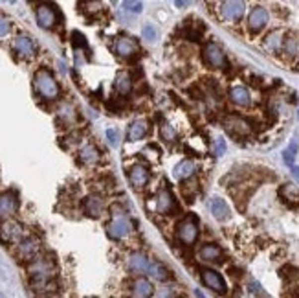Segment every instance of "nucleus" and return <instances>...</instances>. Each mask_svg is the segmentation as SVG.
Returning <instances> with one entry per match:
<instances>
[{
    "label": "nucleus",
    "instance_id": "25",
    "mask_svg": "<svg viewBox=\"0 0 299 298\" xmlns=\"http://www.w3.org/2000/svg\"><path fill=\"white\" fill-rule=\"evenodd\" d=\"M79 158H81V162H83V164L92 166L99 160V151H97L92 144H86V146L81 147V151H79Z\"/></svg>",
    "mask_w": 299,
    "mask_h": 298
},
{
    "label": "nucleus",
    "instance_id": "38",
    "mask_svg": "<svg viewBox=\"0 0 299 298\" xmlns=\"http://www.w3.org/2000/svg\"><path fill=\"white\" fill-rule=\"evenodd\" d=\"M59 116H61V118H65L66 122H72L74 118H75V114H74V109L70 107V105H65V107H61Z\"/></svg>",
    "mask_w": 299,
    "mask_h": 298
},
{
    "label": "nucleus",
    "instance_id": "36",
    "mask_svg": "<svg viewBox=\"0 0 299 298\" xmlns=\"http://www.w3.org/2000/svg\"><path fill=\"white\" fill-rule=\"evenodd\" d=\"M123 7H125L127 11L140 13L142 9H144V4H142V2H132V0H125V2H123Z\"/></svg>",
    "mask_w": 299,
    "mask_h": 298
},
{
    "label": "nucleus",
    "instance_id": "9",
    "mask_svg": "<svg viewBox=\"0 0 299 298\" xmlns=\"http://www.w3.org/2000/svg\"><path fill=\"white\" fill-rule=\"evenodd\" d=\"M37 252H39V241H37L35 237H26L17 247V254L18 258H22V260H30V262L35 260Z\"/></svg>",
    "mask_w": 299,
    "mask_h": 298
},
{
    "label": "nucleus",
    "instance_id": "13",
    "mask_svg": "<svg viewBox=\"0 0 299 298\" xmlns=\"http://www.w3.org/2000/svg\"><path fill=\"white\" fill-rule=\"evenodd\" d=\"M224 125H226L227 133L235 134V136L250 133V123L246 122L244 118H240V116H227Z\"/></svg>",
    "mask_w": 299,
    "mask_h": 298
},
{
    "label": "nucleus",
    "instance_id": "19",
    "mask_svg": "<svg viewBox=\"0 0 299 298\" xmlns=\"http://www.w3.org/2000/svg\"><path fill=\"white\" fill-rule=\"evenodd\" d=\"M210 210L215 215V219L226 221L229 217V206L226 204V201H222L221 197H213L210 201Z\"/></svg>",
    "mask_w": 299,
    "mask_h": 298
},
{
    "label": "nucleus",
    "instance_id": "23",
    "mask_svg": "<svg viewBox=\"0 0 299 298\" xmlns=\"http://www.w3.org/2000/svg\"><path fill=\"white\" fill-rule=\"evenodd\" d=\"M200 258H202L204 262H221V258H222L221 247L215 243L204 245L202 249H200Z\"/></svg>",
    "mask_w": 299,
    "mask_h": 298
},
{
    "label": "nucleus",
    "instance_id": "44",
    "mask_svg": "<svg viewBox=\"0 0 299 298\" xmlns=\"http://www.w3.org/2000/svg\"><path fill=\"white\" fill-rule=\"evenodd\" d=\"M0 298H4V297H2V295H0Z\"/></svg>",
    "mask_w": 299,
    "mask_h": 298
},
{
    "label": "nucleus",
    "instance_id": "21",
    "mask_svg": "<svg viewBox=\"0 0 299 298\" xmlns=\"http://www.w3.org/2000/svg\"><path fill=\"white\" fill-rule=\"evenodd\" d=\"M147 122L145 120H134L131 123V127H129V134H127V138L129 142H136V140H142L145 134H147Z\"/></svg>",
    "mask_w": 299,
    "mask_h": 298
},
{
    "label": "nucleus",
    "instance_id": "43",
    "mask_svg": "<svg viewBox=\"0 0 299 298\" xmlns=\"http://www.w3.org/2000/svg\"><path fill=\"white\" fill-rule=\"evenodd\" d=\"M176 6L184 7V6H187V2H182V0H180V2H176Z\"/></svg>",
    "mask_w": 299,
    "mask_h": 298
},
{
    "label": "nucleus",
    "instance_id": "22",
    "mask_svg": "<svg viewBox=\"0 0 299 298\" xmlns=\"http://www.w3.org/2000/svg\"><path fill=\"white\" fill-rule=\"evenodd\" d=\"M114 87H116L118 94H121V96H129V94H131V91H132V79H131V76H129L127 72H120L118 76H116Z\"/></svg>",
    "mask_w": 299,
    "mask_h": 298
},
{
    "label": "nucleus",
    "instance_id": "18",
    "mask_svg": "<svg viewBox=\"0 0 299 298\" xmlns=\"http://www.w3.org/2000/svg\"><path fill=\"white\" fill-rule=\"evenodd\" d=\"M152 293H154L152 284L149 280H145V278H138L132 284V295H134V298H150Z\"/></svg>",
    "mask_w": 299,
    "mask_h": 298
},
{
    "label": "nucleus",
    "instance_id": "27",
    "mask_svg": "<svg viewBox=\"0 0 299 298\" xmlns=\"http://www.w3.org/2000/svg\"><path fill=\"white\" fill-rule=\"evenodd\" d=\"M149 274L152 276V278H156V280H160V282H165V280L171 278L169 269L165 267V265H162V263H150Z\"/></svg>",
    "mask_w": 299,
    "mask_h": 298
},
{
    "label": "nucleus",
    "instance_id": "30",
    "mask_svg": "<svg viewBox=\"0 0 299 298\" xmlns=\"http://www.w3.org/2000/svg\"><path fill=\"white\" fill-rule=\"evenodd\" d=\"M160 136H162L165 142H169V144H171L173 140H176V131H174L173 125H169V123H163L162 127H160Z\"/></svg>",
    "mask_w": 299,
    "mask_h": 298
},
{
    "label": "nucleus",
    "instance_id": "20",
    "mask_svg": "<svg viewBox=\"0 0 299 298\" xmlns=\"http://www.w3.org/2000/svg\"><path fill=\"white\" fill-rule=\"evenodd\" d=\"M149 267H150V263L144 254H132L131 260H129V269H131L132 273L145 274V273H149Z\"/></svg>",
    "mask_w": 299,
    "mask_h": 298
},
{
    "label": "nucleus",
    "instance_id": "10",
    "mask_svg": "<svg viewBox=\"0 0 299 298\" xmlns=\"http://www.w3.org/2000/svg\"><path fill=\"white\" fill-rule=\"evenodd\" d=\"M244 2H239V0H227V2H222L221 11L224 15V18L227 20H239L242 15H244Z\"/></svg>",
    "mask_w": 299,
    "mask_h": 298
},
{
    "label": "nucleus",
    "instance_id": "11",
    "mask_svg": "<svg viewBox=\"0 0 299 298\" xmlns=\"http://www.w3.org/2000/svg\"><path fill=\"white\" fill-rule=\"evenodd\" d=\"M116 54L120 55V57H132V55L138 54V43L132 39V37H118V41H116Z\"/></svg>",
    "mask_w": 299,
    "mask_h": 298
},
{
    "label": "nucleus",
    "instance_id": "12",
    "mask_svg": "<svg viewBox=\"0 0 299 298\" xmlns=\"http://www.w3.org/2000/svg\"><path fill=\"white\" fill-rule=\"evenodd\" d=\"M149 177H150L149 170H147L145 166H142V164L132 166L131 171H129V181H131V184L136 190L144 188L145 184L149 183Z\"/></svg>",
    "mask_w": 299,
    "mask_h": 298
},
{
    "label": "nucleus",
    "instance_id": "24",
    "mask_svg": "<svg viewBox=\"0 0 299 298\" xmlns=\"http://www.w3.org/2000/svg\"><path fill=\"white\" fill-rule=\"evenodd\" d=\"M229 98H231V101L235 105H240V107H248L251 103V98H250V92L246 91L244 87H233L231 91H229Z\"/></svg>",
    "mask_w": 299,
    "mask_h": 298
},
{
    "label": "nucleus",
    "instance_id": "35",
    "mask_svg": "<svg viewBox=\"0 0 299 298\" xmlns=\"http://www.w3.org/2000/svg\"><path fill=\"white\" fill-rule=\"evenodd\" d=\"M142 35H144L147 41H156V39H158V31H156V28L152 24H145L144 28H142Z\"/></svg>",
    "mask_w": 299,
    "mask_h": 298
},
{
    "label": "nucleus",
    "instance_id": "5",
    "mask_svg": "<svg viewBox=\"0 0 299 298\" xmlns=\"http://www.w3.org/2000/svg\"><path fill=\"white\" fill-rule=\"evenodd\" d=\"M129 232H131V223L123 215H116L107 225V234L112 239H121V237L129 236Z\"/></svg>",
    "mask_w": 299,
    "mask_h": 298
},
{
    "label": "nucleus",
    "instance_id": "28",
    "mask_svg": "<svg viewBox=\"0 0 299 298\" xmlns=\"http://www.w3.org/2000/svg\"><path fill=\"white\" fill-rule=\"evenodd\" d=\"M281 197L287 199V201L292 202H299V188L294 186V184H285L281 188Z\"/></svg>",
    "mask_w": 299,
    "mask_h": 298
},
{
    "label": "nucleus",
    "instance_id": "29",
    "mask_svg": "<svg viewBox=\"0 0 299 298\" xmlns=\"http://www.w3.org/2000/svg\"><path fill=\"white\" fill-rule=\"evenodd\" d=\"M264 46L270 50V52H277L279 46H281V31H272L266 41H264Z\"/></svg>",
    "mask_w": 299,
    "mask_h": 298
},
{
    "label": "nucleus",
    "instance_id": "26",
    "mask_svg": "<svg viewBox=\"0 0 299 298\" xmlns=\"http://www.w3.org/2000/svg\"><path fill=\"white\" fill-rule=\"evenodd\" d=\"M193 173H195V164H193L191 160H182V162H178L176 168H174V177L180 179V181L189 179Z\"/></svg>",
    "mask_w": 299,
    "mask_h": 298
},
{
    "label": "nucleus",
    "instance_id": "17",
    "mask_svg": "<svg viewBox=\"0 0 299 298\" xmlns=\"http://www.w3.org/2000/svg\"><path fill=\"white\" fill-rule=\"evenodd\" d=\"M83 210L88 217H99V215H101V210H103L101 197H97V195H90V197H86L83 202Z\"/></svg>",
    "mask_w": 299,
    "mask_h": 298
},
{
    "label": "nucleus",
    "instance_id": "16",
    "mask_svg": "<svg viewBox=\"0 0 299 298\" xmlns=\"http://www.w3.org/2000/svg\"><path fill=\"white\" fill-rule=\"evenodd\" d=\"M13 48L17 52L20 57H31V55L35 54V44L31 41L30 37L26 35H18L15 39V43H13Z\"/></svg>",
    "mask_w": 299,
    "mask_h": 298
},
{
    "label": "nucleus",
    "instance_id": "39",
    "mask_svg": "<svg viewBox=\"0 0 299 298\" xmlns=\"http://www.w3.org/2000/svg\"><path fill=\"white\" fill-rule=\"evenodd\" d=\"M9 30H11V22H9L6 17H0V37L7 35Z\"/></svg>",
    "mask_w": 299,
    "mask_h": 298
},
{
    "label": "nucleus",
    "instance_id": "33",
    "mask_svg": "<svg viewBox=\"0 0 299 298\" xmlns=\"http://www.w3.org/2000/svg\"><path fill=\"white\" fill-rule=\"evenodd\" d=\"M285 50L288 55H298L299 54V39L298 37H290L285 41Z\"/></svg>",
    "mask_w": 299,
    "mask_h": 298
},
{
    "label": "nucleus",
    "instance_id": "41",
    "mask_svg": "<svg viewBox=\"0 0 299 298\" xmlns=\"http://www.w3.org/2000/svg\"><path fill=\"white\" fill-rule=\"evenodd\" d=\"M160 298H173V291H171V289H163V291L160 293Z\"/></svg>",
    "mask_w": 299,
    "mask_h": 298
},
{
    "label": "nucleus",
    "instance_id": "6",
    "mask_svg": "<svg viewBox=\"0 0 299 298\" xmlns=\"http://www.w3.org/2000/svg\"><path fill=\"white\" fill-rule=\"evenodd\" d=\"M202 282L206 284V286L210 287V289H213L215 293H221V295H224L226 293V282H224V278H222L221 274L217 273V271H211V269H202Z\"/></svg>",
    "mask_w": 299,
    "mask_h": 298
},
{
    "label": "nucleus",
    "instance_id": "40",
    "mask_svg": "<svg viewBox=\"0 0 299 298\" xmlns=\"http://www.w3.org/2000/svg\"><path fill=\"white\" fill-rule=\"evenodd\" d=\"M226 153V142L224 138H217L215 142V157H222Z\"/></svg>",
    "mask_w": 299,
    "mask_h": 298
},
{
    "label": "nucleus",
    "instance_id": "1",
    "mask_svg": "<svg viewBox=\"0 0 299 298\" xmlns=\"http://www.w3.org/2000/svg\"><path fill=\"white\" fill-rule=\"evenodd\" d=\"M33 87H35V92L42 98V99H50V101H52V99H57L61 94L59 83H57L54 76H52L48 70H44V68L35 74V78H33Z\"/></svg>",
    "mask_w": 299,
    "mask_h": 298
},
{
    "label": "nucleus",
    "instance_id": "31",
    "mask_svg": "<svg viewBox=\"0 0 299 298\" xmlns=\"http://www.w3.org/2000/svg\"><path fill=\"white\" fill-rule=\"evenodd\" d=\"M279 274H281L283 278L288 280V282H294V280H298L299 278V271L294 267V265H285V267L279 271Z\"/></svg>",
    "mask_w": 299,
    "mask_h": 298
},
{
    "label": "nucleus",
    "instance_id": "37",
    "mask_svg": "<svg viewBox=\"0 0 299 298\" xmlns=\"http://www.w3.org/2000/svg\"><path fill=\"white\" fill-rule=\"evenodd\" d=\"M72 44L75 46V48H86L84 35H81L79 31H74V33H72Z\"/></svg>",
    "mask_w": 299,
    "mask_h": 298
},
{
    "label": "nucleus",
    "instance_id": "8",
    "mask_svg": "<svg viewBox=\"0 0 299 298\" xmlns=\"http://www.w3.org/2000/svg\"><path fill=\"white\" fill-rule=\"evenodd\" d=\"M176 208V201H174L173 194L169 190H160L156 195V212L158 213H171Z\"/></svg>",
    "mask_w": 299,
    "mask_h": 298
},
{
    "label": "nucleus",
    "instance_id": "3",
    "mask_svg": "<svg viewBox=\"0 0 299 298\" xmlns=\"http://www.w3.org/2000/svg\"><path fill=\"white\" fill-rule=\"evenodd\" d=\"M202 57H204V63L210 65L211 68H227L226 54H224L215 43H210L204 46Z\"/></svg>",
    "mask_w": 299,
    "mask_h": 298
},
{
    "label": "nucleus",
    "instance_id": "7",
    "mask_svg": "<svg viewBox=\"0 0 299 298\" xmlns=\"http://www.w3.org/2000/svg\"><path fill=\"white\" fill-rule=\"evenodd\" d=\"M266 24H268V11L261 6L253 7L250 13V17H248V28L257 33V31L263 30Z\"/></svg>",
    "mask_w": 299,
    "mask_h": 298
},
{
    "label": "nucleus",
    "instance_id": "15",
    "mask_svg": "<svg viewBox=\"0 0 299 298\" xmlns=\"http://www.w3.org/2000/svg\"><path fill=\"white\" fill-rule=\"evenodd\" d=\"M18 201L15 194L11 192H6V194L0 195V217H9L13 213L17 212Z\"/></svg>",
    "mask_w": 299,
    "mask_h": 298
},
{
    "label": "nucleus",
    "instance_id": "14",
    "mask_svg": "<svg viewBox=\"0 0 299 298\" xmlns=\"http://www.w3.org/2000/svg\"><path fill=\"white\" fill-rule=\"evenodd\" d=\"M22 236V226L15 223V221H6L4 225L0 226V241L2 243H9L13 239Z\"/></svg>",
    "mask_w": 299,
    "mask_h": 298
},
{
    "label": "nucleus",
    "instance_id": "34",
    "mask_svg": "<svg viewBox=\"0 0 299 298\" xmlns=\"http://www.w3.org/2000/svg\"><path fill=\"white\" fill-rule=\"evenodd\" d=\"M105 134H107V140H108V144H110V146H112V147L120 146V133H118V129L108 127Z\"/></svg>",
    "mask_w": 299,
    "mask_h": 298
},
{
    "label": "nucleus",
    "instance_id": "4",
    "mask_svg": "<svg viewBox=\"0 0 299 298\" xmlns=\"http://www.w3.org/2000/svg\"><path fill=\"white\" fill-rule=\"evenodd\" d=\"M57 18H59V11L55 6H52V4H39L37 6V22L42 30L54 28Z\"/></svg>",
    "mask_w": 299,
    "mask_h": 298
},
{
    "label": "nucleus",
    "instance_id": "2",
    "mask_svg": "<svg viewBox=\"0 0 299 298\" xmlns=\"http://www.w3.org/2000/svg\"><path fill=\"white\" fill-rule=\"evenodd\" d=\"M176 237L180 239V243L187 245V247H191V245L197 241L198 223H197V219H195L193 215L186 217L184 221H180L178 226H176Z\"/></svg>",
    "mask_w": 299,
    "mask_h": 298
},
{
    "label": "nucleus",
    "instance_id": "32",
    "mask_svg": "<svg viewBox=\"0 0 299 298\" xmlns=\"http://www.w3.org/2000/svg\"><path fill=\"white\" fill-rule=\"evenodd\" d=\"M296 153H298V142L292 140L290 146H288V149H285V153H283L285 162H287L288 166H292V168H294V157H296Z\"/></svg>",
    "mask_w": 299,
    "mask_h": 298
},
{
    "label": "nucleus",
    "instance_id": "42",
    "mask_svg": "<svg viewBox=\"0 0 299 298\" xmlns=\"http://www.w3.org/2000/svg\"><path fill=\"white\" fill-rule=\"evenodd\" d=\"M292 171H294V175H296V179H298V181H299V168H296V166H294Z\"/></svg>",
    "mask_w": 299,
    "mask_h": 298
}]
</instances>
